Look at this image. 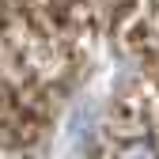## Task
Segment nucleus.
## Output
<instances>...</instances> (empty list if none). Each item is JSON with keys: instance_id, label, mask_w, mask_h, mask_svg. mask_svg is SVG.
<instances>
[{"instance_id": "obj_1", "label": "nucleus", "mask_w": 159, "mask_h": 159, "mask_svg": "<svg viewBox=\"0 0 159 159\" xmlns=\"http://www.w3.org/2000/svg\"><path fill=\"white\" fill-rule=\"evenodd\" d=\"M117 159H159V152L148 140H136V144H125L121 152H117Z\"/></svg>"}]
</instances>
